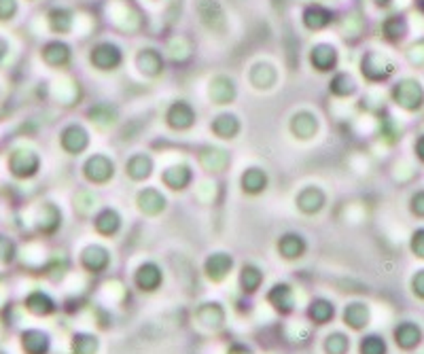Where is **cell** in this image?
<instances>
[{"label":"cell","mask_w":424,"mask_h":354,"mask_svg":"<svg viewBox=\"0 0 424 354\" xmlns=\"http://www.w3.org/2000/svg\"><path fill=\"white\" fill-rule=\"evenodd\" d=\"M39 155L30 149H15L9 155V170L15 178H30L39 170Z\"/></svg>","instance_id":"obj_1"},{"label":"cell","mask_w":424,"mask_h":354,"mask_svg":"<svg viewBox=\"0 0 424 354\" xmlns=\"http://www.w3.org/2000/svg\"><path fill=\"white\" fill-rule=\"evenodd\" d=\"M392 98L405 110H418L424 102V91L416 81H401L392 89Z\"/></svg>","instance_id":"obj_2"},{"label":"cell","mask_w":424,"mask_h":354,"mask_svg":"<svg viewBox=\"0 0 424 354\" xmlns=\"http://www.w3.org/2000/svg\"><path fill=\"white\" fill-rule=\"evenodd\" d=\"M89 60L98 70H113L121 64V51H119V47H115L111 43H100L91 51Z\"/></svg>","instance_id":"obj_3"},{"label":"cell","mask_w":424,"mask_h":354,"mask_svg":"<svg viewBox=\"0 0 424 354\" xmlns=\"http://www.w3.org/2000/svg\"><path fill=\"white\" fill-rule=\"evenodd\" d=\"M392 72V64L382 53H367L363 60V74L369 81H382Z\"/></svg>","instance_id":"obj_4"},{"label":"cell","mask_w":424,"mask_h":354,"mask_svg":"<svg viewBox=\"0 0 424 354\" xmlns=\"http://www.w3.org/2000/svg\"><path fill=\"white\" fill-rule=\"evenodd\" d=\"M199 18L201 22L210 28V30H223L225 28V15L219 7V3H215V0H201L199 7Z\"/></svg>","instance_id":"obj_5"},{"label":"cell","mask_w":424,"mask_h":354,"mask_svg":"<svg viewBox=\"0 0 424 354\" xmlns=\"http://www.w3.org/2000/svg\"><path fill=\"white\" fill-rule=\"evenodd\" d=\"M85 176L91 183H106L113 176V164L102 155H95L85 164Z\"/></svg>","instance_id":"obj_6"},{"label":"cell","mask_w":424,"mask_h":354,"mask_svg":"<svg viewBox=\"0 0 424 354\" xmlns=\"http://www.w3.org/2000/svg\"><path fill=\"white\" fill-rule=\"evenodd\" d=\"M193 119H195L193 108L189 104H185V102H176L168 110V124L174 130H187L193 124Z\"/></svg>","instance_id":"obj_7"},{"label":"cell","mask_w":424,"mask_h":354,"mask_svg":"<svg viewBox=\"0 0 424 354\" xmlns=\"http://www.w3.org/2000/svg\"><path fill=\"white\" fill-rule=\"evenodd\" d=\"M310 62L316 70H331L338 62V53L331 45H316L310 53Z\"/></svg>","instance_id":"obj_8"},{"label":"cell","mask_w":424,"mask_h":354,"mask_svg":"<svg viewBox=\"0 0 424 354\" xmlns=\"http://www.w3.org/2000/svg\"><path fill=\"white\" fill-rule=\"evenodd\" d=\"M41 55H43L45 64L58 68V66H66V64H68V60H70V49H68V45H64V43H60V41H51V43H47V45L43 47Z\"/></svg>","instance_id":"obj_9"},{"label":"cell","mask_w":424,"mask_h":354,"mask_svg":"<svg viewBox=\"0 0 424 354\" xmlns=\"http://www.w3.org/2000/svg\"><path fill=\"white\" fill-rule=\"evenodd\" d=\"M210 98L217 104H230L236 98V87L234 81L227 77H217L210 83Z\"/></svg>","instance_id":"obj_10"},{"label":"cell","mask_w":424,"mask_h":354,"mask_svg":"<svg viewBox=\"0 0 424 354\" xmlns=\"http://www.w3.org/2000/svg\"><path fill=\"white\" fill-rule=\"evenodd\" d=\"M22 346L26 354H45L49 350V337L39 329H30L22 335Z\"/></svg>","instance_id":"obj_11"},{"label":"cell","mask_w":424,"mask_h":354,"mask_svg":"<svg viewBox=\"0 0 424 354\" xmlns=\"http://www.w3.org/2000/svg\"><path fill=\"white\" fill-rule=\"evenodd\" d=\"M62 147L68 153H81L87 147V132L79 126H70L62 134Z\"/></svg>","instance_id":"obj_12"},{"label":"cell","mask_w":424,"mask_h":354,"mask_svg":"<svg viewBox=\"0 0 424 354\" xmlns=\"http://www.w3.org/2000/svg\"><path fill=\"white\" fill-rule=\"evenodd\" d=\"M323 204H325V195H323V191H321V189H314V187L301 191L299 197H297V206H299L305 214H314V212H318V210L323 208Z\"/></svg>","instance_id":"obj_13"},{"label":"cell","mask_w":424,"mask_h":354,"mask_svg":"<svg viewBox=\"0 0 424 354\" xmlns=\"http://www.w3.org/2000/svg\"><path fill=\"white\" fill-rule=\"evenodd\" d=\"M331 13L325 9V7H321V5H314V7H307L305 9V13H303V24L310 28V30H321V28H325V26H329L331 24Z\"/></svg>","instance_id":"obj_14"},{"label":"cell","mask_w":424,"mask_h":354,"mask_svg":"<svg viewBox=\"0 0 424 354\" xmlns=\"http://www.w3.org/2000/svg\"><path fill=\"white\" fill-rule=\"evenodd\" d=\"M83 266L91 272H102L106 266H109V253H106L102 247H87L83 251Z\"/></svg>","instance_id":"obj_15"},{"label":"cell","mask_w":424,"mask_h":354,"mask_svg":"<svg viewBox=\"0 0 424 354\" xmlns=\"http://www.w3.org/2000/svg\"><path fill=\"white\" fill-rule=\"evenodd\" d=\"M136 282L143 291H155L161 282V272L157 266L153 263H145L138 272H136Z\"/></svg>","instance_id":"obj_16"},{"label":"cell","mask_w":424,"mask_h":354,"mask_svg":"<svg viewBox=\"0 0 424 354\" xmlns=\"http://www.w3.org/2000/svg\"><path fill=\"white\" fill-rule=\"evenodd\" d=\"M420 337H422L420 329H418L416 324H411V322H403V324H399V327L395 329V339H397V343H399L401 348H405V350H411L413 346H418Z\"/></svg>","instance_id":"obj_17"},{"label":"cell","mask_w":424,"mask_h":354,"mask_svg":"<svg viewBox=\"0 0 424 354\" xmlns=\"http://www.w3.org/2000/svg\"><path fill=\"white\" fill-rule=\"evenodd\" d=\"M316 128H318L316 119H314L310 112H299V114L293 117V122H291V130L299 138H312L314 132H316Z\"/></svg>","instance_id":"obj_18"},{"label":"cell","mask_w":424,"mask_h":354,"mask_svg":"<svg viewBox=\"0 0 424 354\" xmlns=\"http://www.w3.org/2000/svg\"><path fill=\"white\" fill-rule=\"evenodd\" d=\"M232 270V257L219 253V255H212L208 261H206V272L212 280H223L225 274Z\"/></svg>","instance_id":"obj_19"},{"label":"cell","mask_w":424,"mask_h":354,"mask_svg":"<svg viewBox=\"0 0 424 354\" xmlns=\"http://www.w3.org/2000/svg\"><path fill=\"white\" fill-rule=\"evenodd\" d=\"M138 206H140V210L147 212V214H157V212H161V210L166 208V199H164V195H161L159 191L147 189V191H143V193L138 195Z\"/></svg>","instance_id":"obj_20"},{"label":"cell","mask_w":424,"mask_h":354,"mask_svg":"<svg viewBox=\"0 0 424 354\" xmlns=\"http://www.w3.org/2000/svg\"><path fill=\"white\" fill-rule=\"evenodd\" d=\"M238 130H240V124L234 114H221L215 119V124H212V132L221 138H234Z\"/></svg>","instance_id":"obj_21"},{"label":"cell","mask_w":424,"mask_h":354,"mask_svg":"<svg viewBox=\"0 0 424 354\" xmlns=\"http://www.w3.org/2000/svg\"><path fill=\"white\" fill-rule=\"evenodd\" d=\"M26 308H28L32 314H37V316H47V314L53 312L55 306H53V301H51L45 293L34 291V293L28 295V299H26Z\"/></svg>","instance_id":"obj_22"},{"label":"cell","mask_w":424,"mask_h":354,"mask_svg":"<svg viewBox=\"0 0 424 354\" xmlns=\"http://www.w3.org/2000/svg\"><path fill=\"white\" fill-rule=\"evenodd\" d=\"M138 66L145 74L149 77H155L161 68H164V60L161 55L155 51V49H145L140 55H138Z\"/></svg>","instance_id":"obj_23"},{"label":"cell","mask_w":424,"mask_h":354,"mask_svg":"<svg viewBox=\"0 0 424 354\" xmlns=\"http://www.w3.org/2000/svg\"><path fill=\"white\" fill-rule=\"evenodd\" d=\"M189 181H191V172L187 166H174V168L164 172V183L170 189H183L189 185Z\"/></svg>","instance_id":"obj_24"},{"label":"cell","mask_w":424,"mask_h":354,"mask_svg":"<svg viewBox=\"0 0 424 354\" xmlns=\"http://www.w3.org/2000/svg\"><path fill=\"white\" fill-rule=\"evenodd\" d=\"M267 299H270V303H274V308L280 310V312H289V310L293 308V293H291V289H289L286 284H276V287L272 289V293L267 295Z\"/></svg>","instance_id":"obj_25"},{"label":"cell","mask_w":424,"mask_h":354,"mask_svg":"<svg viewBox=\"0 0 424 354\" xmlns=\"http://www.w3.org/2000/svg\"><path fill=\"white\" fill-rule=\"evenodd\" d=\"M278 251L282 253V257L295 259V257H301V255H303L305 242L299 238V235H284V238L278 242Z\"/></svg>","instance_id":"obj_26"},{"label":"cell","mask_w":424,"mask_h":354,"mask_svg":"<svg viewBox=\"0 0 424 354\" xmlns=\"http://www.w3.org/2000/svg\"><path fill=\"white\" fill-rule=\"evenodd\" d=\"M47 20H49L51 30L58 34H66L72 28V13L68 9H53Z\"/></svg>","instance_id":"obj_27"},{"label":"cell","mask_w":424,"mask_h":354,"mask_svg":"<svg viewBox=\"0 0 424 354\" xmlns=\"http://www.w3.org/2000/svg\"><path fill=\"white\" fill-rule=\"evenodd\" d=\"M251 81L259 87V89H267L274 85L276 81V70L270 64H257L251 72Z\"/></svg>","instance_id":"obj_28"},{"label":"cell","mask_w":424,"mask_h":354,"mask_svg":"<svg viewBox=\"0 0 424 354\" xmlns=\"http://www.w3.org/2000/svg\"><path fill=\"white\" fill-rule=\"evenodd\" d=\"M344 320H346V324H350L352 329H363V327L367 324V320H369V312H367V308H365L363 303H352V306L346 308Z\"/></svg>","instance_id":"obj_29"},{"label":"cell","mask_w":424,"mask_h":354,"mask_svg":"<svg viewBox=\"0 0 424 354\" xmlns=\"http://www.w3.org/2000/svg\"><path fill=\"white\" fill-rule=\"evenodd\" d=\"M199 159L208 170H223L227 166V162H230L227 153L221 151V149H204Z\"/></svg>","instance_id":"obj_30"},{"label":"cell","mask_w":424,"mask_h":354,"mask_svg":"<svg viewBox=\"0 0 424 354\" xmlns=\"http://www.w3.org/2000/svg\"><path fill=\"white\" fill-rule=\"evenodd\" d=\"M265 185H267V178H265V174H263L261 170H257V168L246 170L244 176H242V187H244L246 193H259V191L265 189Z\"/></svg>","instance_id":"obj_31"},{"label":"cell","mask_w":424,"mask_h":354,"mask_svg":"<svg viewBox=\"0 0 424 354\" xmlns=\"http://www.w3.org/2000/svg\"><path fill=\"white\" fill-rule=\"evenodd\" d=\"M95 227H98V231L104 233V235L115 233V231L119 229V214H117L115 210H104V212H100L98 218H95Z\"/></svg>","instance_id":"obj_32"},{"label":"cell","mask_w":424,"mask_h":354,"mask_svg":"<svg viewBox=\"0 0 424 354\" xmlns=\"http://www.w3.org/2000/svg\"><path fill=\"white\" fill-rule=\"evenodd\" d=\"M58 225H60V212H58V208L51 206V204L43 206V210H41V221H39V229H41L43 233H51V231H55Z\"/></svg>","instance_id":"obj_33"},{"label":"cell","mask_w":424,"mask_h":354,"mask_svg":"<svg viewBox=\"0 0 424 354\" xmlns=\"http://www.w3.org/2000/svg\"><path fill=\"white\" fill-rule=\"evenodd\" d=\"M197 318L208 327H219L223 322V310L217 303H206L204 308H199Z\"/></svg>","instance_id":"obj_34"},{"label":"cell","mask_w":424,"mask_h":354,"mask_svg":"<svg viewBox=\"0 0 424 354\" xmlns=\"http://www.w3.org/2000/svg\"><path fill=\"white\" fill-rule=\"evenodd\" d=\"M128 174H130L132 178H136V181L147 178V176L151 174V159L145 157V155H136V157H132L130 164H128Z\"/></svg>","instance_id":"obj_35"},{"label":"cell","mask_w":424,"mask_h":354,"mask_svg":"<svg viewBox=\"0 0 424 354\" xmlns=\"http://www.w3.org/2000/svg\"><path fill=\"white\" fill-rule=\"evenodd\" d=\"M89 117H91V122H95L102 128L113 126L115 119H117V114H115V110L111 106H95V108L89 110Z\"/></svg>","instance_id":"obj_36"},{"label":"cell","mask_w":424,"mask_h":354,"mask_svg":"<svg viewBox=\"0 0 424 354\" xmlns=\"http://www.w3.org/2000/svg\"><path fill=\"white\" fill-rule=\"evenodd\" d=\"M310 316H312L318 324H323V322H327L329 318H333V306H331L329 301H325V299H316V301L312 303V308H310Z\"/></svg>","instance_id":"obj_37"},{"label":"cell","mask_w":424,"mask_h":354,"mask_svg":"<svg viewBox=\"0 0 424 354\" xmlns=\"http://www.w3.org/2000/svg\"><path fill=\"white\" fill-rule=\"evenodd\" d=\"M261 280H263V276H261V272H259L255 266H244L242 276H240V282H242V289H244V291H249V293L257 291L259 284H261Z\"/></svg>","instance_id":"obj_38"},{"label":"cell","mask_w":424,"mask_h":354,"mask_svg":"<svg viewBox=\"0 0 424 354\" xmlns=\"http://www.w3.org/2000/svg\"><path fill=\"white\" fill-rule=\"evenodd\" d=\"M382 30H384V34L390 39V41H399V39H403V34H405V22L401 20V18H388L386 22H384V26H382Z\"/></svg>","instance_id":"obj_39"},{"label":"cell","mask_w":424,"mask_h":354,"mask_svg":"<svg viewBox=\"0 0 424 354\" xmlns=\"http://www.w3.org/2000/svg\"><path fill=\"white\" fill-rule=\"evenodd\" d=\"M95 350H98V339L91 335H77L72 341L74 354H93Z\"/></svg>","instance_id":"obj_40"},{"label":"cell","mask_w":424,"mask_h":354,"mask_svg":"<svg viewBox=\"0 0 424 354\" xmlns=\"http://www.w3.org/2000/svg\"><path fill=\"white\" fill-rule=\"evenodd\" d=\"M327 352L329 354H346L348 352V348H350V341H348V337L346 335H342V333H333L329 339H327Z\"/></svg>","instance_id":"obj_41"},{"label":"cell","mask_w":424,"mask_h":354,"mask_svg":"<svg viewBox=\"0 0 424 354\" xmlns=\"http://www.w3.org/2000/svg\"><path fill=\"white\" fill-rule=\"evenodd\" d=\"M331 91L336 96H348L355 91V83L348 74H338L333 81H331Z\"/></svg>","instance_id":"obj_42"},{"label":"cell","mask_w":424,"mask_h":354,"mask_svg":"<svg viewBox=\"0 0 424 354\" xmlns=\"http://www.w3.org/2000/svg\"><path fill=\"white\" fill-rule=\"evenodd\" d=\"M384 352H386V343L382 337L371 335L361 341V354H384Z\"/></svg>","instance_id":"obj_43"},{"label":"cell","mask_w":424,"mask_h":354,"mask_svg":"<svg viewBox=\"0 0 424 354\" xmlns=\"http://www.w3.org/2000/svg\"><path fill=\"white\" fill-rule=\"evenodd\" d=\"M20 11L18 0H0V22H11Z\"/></svg>","instance_id":"obj_44"},{"label":"cell","mask_w":424,"mask_h":354,"mask_svg":"<svg viewBox=\"0 0 424 354\" xmlns=\"http://www.w3.org/2000/svg\"><path fill=\"white\" fill-rule=\"evenodd\" d=\"M13 257H15V244L7 235H0V263H11Z\"/></svg>","instance_id":"obj_45"},{"label":"cell","mask_w":424,"mask_h":354,"mask_svg":"<svg viewBox=\"0 0 424 354\" xmlns=\"http://www.w3.org/2000/svg\"><path fill=\"white\" fill-rule=\"evenodd\" d=\"M411 251L418 255V257H424V229H418L411 238Z\"/></svg>","instance_id":"obj_46"},{"label":"cell","mask_w":424,"mask_h":354,"mask_svg":"<svg viewBox=\"0 0 424 354\" xmlns=\"http://www.w3.org/2000/svg\"><path fill=\"white\" fill-rule=\"evenodd\" d=\"M411 210H413V214L424 216V191H420L411 197Z\"/></svg>","instance_id":"obj_47"},{"label":"cell","mask_w":424,"mask_h":354,"mask_svg":"<svg viewBox=\"0 0 424 354\" xmlns=\"http://www.w3.org/2000/svg\"><path fill=\"white\" fill-rule=\"evenodd\" d=\"M411 287H413V293H416L418 297H422V299H424V270H422V272H418V274L413 276Z\"/></svg>","instance_id":"obj_48"},{"label":"cell","mask_w":424,"mask_h":354,"mask_svg":"<svg viewBox=\"0 0 424 354\" xmlns=\"http://www.w3.org/2000/svg\"><path fill=\"white\" fill-rule=\"evenodd\" d=\"M7 53H9V43H7V41H5L3 37H0V64L5 62Z\"/></svg>","instance_id":"obj_49"},{"label":"cell","mask_w":424,"mask_h":354,"mask_svg":"<svg viewBox=\"0 0 424 354\" xmlns=\"http://www.w3.org/2000/svg\"><path fill=\"white\" fill-rule=\"evenodd\" d=\"M416 153H418V157L424 162V136L416 143Z\"/></svg>","instance_id":"obj_50"},{"label":"cell","mask_w":424,"mask_h":354,"mask_svg":"<svg viewBox=\"0 0 424 354\" xmlns=\"http://www.w3.org/2000/svg\"><path fill=\"white\" fill-rule=\"evenodd\" d=\"M230 354H251V350H246L244 346H234V348L230 350Z\"/></svg>","instance_id":"obj_51"},{"label":"cell","mask_w":424,"mask_h":354,"mask_svg":"<svg viewBox=\"0 0 424 354\" xmlns=\"http://www.w3.org/2000/svg\"><path fill=\"white\" fill-rule=\"evenodd\" d=\"M376 3H378L380 7H386V5L390 3V0H376Z\"/></svg>","instance_id":"obj_52"},{"label":"cell","mask_w":424,"mask_h":354,"mask_svg":"<svg viewBox=\"0 0 424 354\" xmlns=\"http://www.w3.org/2000/svg\"><path fill=\"white\" fill-rule=\"evenodd\" d=\"M0 354H5V352H0Z\"/></svg>","instance_id":"obj_53"}]
</instances>
